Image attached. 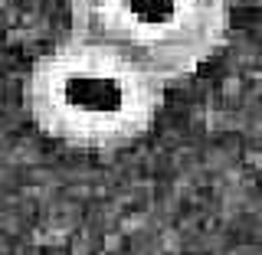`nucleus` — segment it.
<instances>
[{
    "label": "nucleus",
    "mask_w": 262,
    "mask_h": 255,
    "mask_svg": "<svg viewBox=\"0 0 262 255\" xmlns=\"http://www.w3.org/2000/svg\"><path fill=\"white\" fill-rule=\"evenodd\" d=\"M161 79L102 46L66 36L30 65L23 105L49 141L112 154L154 128L164 108Z\"/></svg>",
    "instance_id": "nucleus-1"
},
{
    "label": "nucleus",
    "mask_w": 262,
    "mask_h": 255,
    "mask_svg": "<svg viewBox=\"0 0 262 255\" xmlns=\"http://www.w3.org/2000/svg\"><path fill=\"white\" fill-rule=\"evenodd\" d=\"M229 7L233 0H69V36L174 85L220 53Z\"/></svg>",
    "instance_id": "nucleus-2"
},
{
    "label": "nucleus",
    "mask_w": 262,
    "mask_h": 255,
    "mask_svg": "<svg viewBox=\"0 0 262 255\" xmlns=\"http://www.w3.org/2000/svg\"><path fill=\"white\" fill-rule=\"evenodd\" d=\"M233 4H236V0H233ZM243 4H252V0H243Z\"/></svg>",
    "instance_id": "nucleus-3"
},
{
    "label": "nucleus",
    "mask_w": 262,
    "mask_h": 255,
    "mask_svg": "<svg viewBox=\"0 0 262 255\" xmlns=\"http://www.w3.org/2000/svg\"><path fill=\"white\" fill-rule=\"evenodd\" d=\"M0 7H4V0H0Z\"/></svg>",
    "instance_id": "nucleus-4"
}]
</instances>
